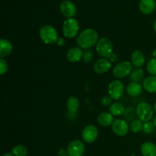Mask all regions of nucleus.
<instances>
[{"instance_id":"13","label":"nucleus","mask_w":156,"mask_h":156,"mask_svg":"<svg viewBox=\"0 0 156 156\" xmlns=\"http://www.w3.org/2000/svg\"><path fill=\"white\" fill-rule=\"evenodd\" d=\"M156 2L155 0H140L139 8L144 15H150L155 11Z\"/></svg>"},{"instance_id":"27","label":"nucleus","mask_w":156,"mask_h":156,"mask_svg":"<svg viewBox=\"0 0 156 156\" xmlns=\"http://www.w3.org/2000/svg\"><path fill=\"white\" fill-rule=\"evenodd\" d=\"M155 126L153 125L152 122H147L143 124V131L146 134H152L155 131Z\"/></svg>"},{"instance_id":"29","label":"nucleus","mask_w":156,"mask_h":156,"mask_svg":"<svg viewBox=\"0 0 156 156\" xmlns=\"http://www.w3.org/2000/svg\"><path fill=\"white\" fill-rule=\"evenodd\" d=\"M8 70V63L3 58L0 59V74L2 75L5 74Z\"/></svg>"},{"instance_id":"25","label":"nucleus","mask_w":156,"mask_h":156,"mask_svg":"<svg viewBox=\"0 0 156 156\" xmlns=\"http://www.w3.org/2000/svg\"><path fill=\"white\" fill-rule=\"evenodd\" d=\"M143 123L140 120H134L131 122L130 125H129V129L134 133H137L140 132L143 130Z\"/></svg>"},{"instance_id":"37","label":"nucleus","mask_w":156,"mask_h":156,"mask_svg":"<svg viewBox=\"0 0 156 156\" xmlns=\"http://www.w3.org/2000/svg\"><path fill=\"white\" fill-rule=\"evenodd\" d=\"M153 109H154V111H155V114H156V101H155V103H154V105H153Z\"/></svg>"},{"instance_id":"38","label":"nucleus","mask_w":156,"mask_h":156,"mask_svg":"<svg viewBox=\"0 0 156 156\" xmlns=\"http://www.w3.org/2000/svg\"><path fill=\"white\" fill-rule=\"evenodd\" d=\"M153 28H154V30H155V31L156 32V20L155 21V22H154V24H153Z\"/></svg>"},{"instance_id":"35","label":"nucleus","mask_w":156,"mask_h":156,"mask_svg":"<svg viewBox=\"0 0 156 156\" xmlns=\"http://www.w3.org/2000/svg\"><path fill=\"white\" fill-rule=\"evenodd\" d=\"M152 56H153L154 59H156V49L152 51Z\"/></svg>"},{"instance_id":"5","label":"nucleus","mask_w":156,"mask_h":156,"mask_svg":"<svg viewBox=\"0 0 156 156\" xmlns=\"http://www.w3.org/2000/svg\"><path fill=\"white\" fill-rule=\"evenodd\" d=\"M79 29V22L75 18H67L62 24V32L66 37L73 38L78 34Z\"/></svg>"},{"instance_id":"2","label":"nucleus","mask_w":156,"mask_h":156,"mask_svg":"<svg viewBox=\"0 0 156 156\" xmlns=\"http://www.w3.org/2000/svg\"><path fill=\"white\" fill-rule=\"evenodd\" d=\"M39 33L41 40L47 44H56L59 39L56 29L49 24L42 26L40 29Z\"/></svg>"},{"instance_id":"19","label":"nucleus","mask_w":156,"mask_h":156,"mask_svg":"<svg viewBox=\"0 0 156 156\" xmlns=\"http://www.w3.org/2000/svg\"><path fill=\"white\" fill-rule=\"evenodd\" d=\"M113 115L111 113L103 112L100 114L98 117V123L102 126H109L114 123Z\"/></svg>"},{"instance_id":"21","label":"nucleus","mask_w":156,"mask_h":156,"mask_svg":"<svg viewBox=\"0 0 156 156\" xmlns=\"http://www.w3.org/2000/svg\"><path fill=\"white\" fill-rule=\"evenodd\" d=\"M79 105H80V103H79V101L77 98L71 96V97H69L68 99H67L66 106L70 112L72 113L77 112L78 109H79Z\"/></svg>"},{"instance_id":"30","label":"nucleus","mask_w":156,"mask_h":156,"mask_svg":"<svg viewBox=\"0 0 156 156\" xmlns=\"http://www.w3.org/2000/svg\"><path fill=\"white\" fill-rule=\"evenodd\" d=\"M111 101H112V98L110 97V95H106L105 97L102 98L101 99V104L104 106H111L112 104H111Z\"/></svg>"},{"instance_id":"8","label":"nucleus","mask_w":156,"mask_h":156,"mask_svg":"<svg viewBox=\"0 0 156 156\" xmlns=\"http://www.w3.org/2000/svg\"><path fill=\"white\" fill-rule=\"evenodd\" d=\"M69 156H82L85 152V145L81 140H73L67 146Z\"/></svg>"},{"instance_id":"36","label":"nucleus","mask_w":156,"mask_h":156,"mask_svg":"<svg viewBox=\"0 0 156 156\" xmlns=\"http://www.w3.org/2000/svg\"><path fill=\"white\" fill-rule=\"evenodd\" d=\"M2 156H14L13 155H12V153H5V154H3L2 155Z\"/></svg>"},{"instance_id":"10","label":"nucleus","mask_w":156,"mask_h":156,"mask_svg":"<svg viewBox=\"0 0 156 156\" xmlns=\"http://www.w3.org/2000/svg\"><path fill=\"white\" fill-rule=\"evenodd\" d=\"M59 10L61 13L68 18H73L76 14V7L73 2L69 0H64L59 5Z\"/></svg>"},{"instance_id":"7","label":"nucleus","mask_w":156,"mask_h":156,"mask_svg":"<svg viewBox=\"0 0 156 156\" xmlns=\"http://www.w3.org/2000/svg\"><path fill=\"white\" fill-rule=\"evenodd\" d=\"M124 92V86L121 81H112L108 85V94L110 97L114 100L120 99Z\"/></svg>"},{"instance_id":"20","label":"nucleus","mask_w":156,"mask_h":156,"mask_svg":"<svg viewBox=\"0 0 156 156\" xmlns=\"http://www.w3.org/2000/svg\"><path fill=\"white\" fill-rule=\"evenodd\" d=\"M143 87L139 82H131L126 88V92L132 97L140 95L143 91Z\"/></svg>"},{"instance_id":"15","label":"nucleus","mask_w":156,"mask_h":156,"mask_svg":"<svg viewBox=\"0 0 156 156\" xmlns=\"http://www.w3.org/2000/svg\"><path fill=\"white\" fill-rule=\"evenodd\" d=\"M131 62H132V65H133L136 68H140L143 66L146 62L144 53L141 50H135L131 56Z\"/></svg>"},{"instance_id":"31","label":"nucleus","mask_w":156,"mask_h":156,"mask_svg":"<svg viewBox=\"0 0 156 156\" xmlns=\"http://www.w3.org/2000/svg\"><path fill=\"white\" fill-rule=\"evenodd\" d=\"M58 156H69L67 149H60L58 152Z\"/></svg>"},{"instance_id":"22","label":"nucleus","mask_w":156,"mask_h":156,"mask_svg":"<svg viewBox=\"0 0 156 156\" xmlns=\"http://www.w3.org/2000/svg\"><path fill=\"white\" fill-rule=\"evenodd\" d=\"M110 113L112 114L113 116H116V117H119V116L122 115L124 114L125 108L120 103H113L112 105L110 106L109 108Z\"/></svg>"},{"instance_id":"4","label":"nucleus","mask_w":156,"mask_h":156,"mask_svg":"<svg viewBox=\"0 0 156 156\" xmlns=\"http://www.w3.org/2000/svg\"><path fill=\"white\" fill-rule=\"evenodd\" d=\"M96 51L102 58L109 59L113 54V44L110 39L102 37L96 44Z\"/></svg>"},{"instance_id":"14","label":"nucleus","mask_w":156,"mask_h":156,"mask_svg":"<svg viewBox=\"0 0 156 156\" xmlns=\"http://www.w3.org/2000/svg\"><path fill=\"white\" fill-rule=\"evenodd\" d=\"M83 56V52L80 47H73L69 49L66 53V58L69 62H79Z\"/></svg>"},{"instance_id":"39","label":"nucleus","mask_w":156,"mask_h":156,"mask_svg":"<svg viewBox=\"0 0 156 156\" xmlns=\"http://www.w3.org/2000/svg\"><path fill=\"white\" fill-rule=\"evenodd\" d=\"M131 156H135V155H131Z\"/></svg>"},{"instance_id":"33","label":"nucleus","mask_w":156,"mask_h":156,"mask_svg":"<svg viewBox=\"0 0 156 156\" xmlns=\"http://www.w3.org/2000/svg\"><path fill=\"white\" fill-rule=\"evenodd\" d=\"M56 44H57L59 46L63 45V44H64V40L62 39V38H59V39H58V41H57V42H56Z\"/></svg>"},{"instance_id":"18","label":"nucleus","mask_w":156,"mask_h":156,"mask_svg":"<svg viewBox=\"0 0 156 156\" xmlns=\"http://www.w3.org/2000/svg\"><path fill=\"white\" fill-rule=\"evenodd\" d=\"M143 156H156V145L152 142H146L141 146Z\"/></svg>"},{"instance_id":"32","label":"nucleus","mask_w":156,"mask_h":156,"mask_svg":"<svg viewBox=\"0 0 156 156\" xmlns=\"http://www.w3.org/2000/svg\"><path fill=\"white\" fill-rule=\"evenodd\" d=\"M109 60L111 61V62H115L116 61H117V56L115 53H113L111 56V57L109 58Z\"/></svg>"},{"instance_id":"9","label":"nucleus","mask_w":156,"mask_h":156,"mask_svg":"<svg viewBox=\"0 0 156 156\" xmlns=\"http://www.w3.org/2000/svg\"><path fill=\"white\" fill-rule=\"evenodd\" d=\"M98 130L94 125H88L84 128L82 133V140L87 143H92L97 140Z\"/></svg>"},{"instance_id":"17","label":"nucleus","mask_w":156,"mask_h":156,"mask_svg":"<svg viewBox=\"0 0 156 156\" xmlns=\"http://www.w3.org/2000/svg\"><path fill=\"white\" fill-rule=\"evenodd\" d=\"M143 87L149 93H156V76H151L144 79Z\"/></svg>"},{"instance_id":"24","label":"nucleus","mask_w":156,"mask_h":156,"mask_svg":"<svg viewBox=\"0 0 156 156\" xmlns=\"http://www.w3.org/2000/svg\"><path fill=\"white\" fill-rule=\"evenodd\" d=\"M12 153L14 156H26L27 155V149L23 145H17L12 148Z\"/></svg>"},{"instance_id":"6","label":"nucleus","mask_w":156,"mask_h":156,"mask_svg":"<svg viewBox=\"0 0 156 156\" xmlns=\"http://www.w3.org/2000/svg\"><path fill=\"white\" fill-rule=\"evenodd\" d=\"M132 68V63L128 61H122L114 66L113 74L117 79H123L130 75Z\"/></svg>"},{"instance_id":"11","label":"nucleus","mask_w":156,"mask_h":156,"mask_svg":"<svg viewBox=\"0 0 156 156\" xmlns=\"http://www.w3.org/2000/svg\"><path fill=\"white\" fill-rule=\"evenodd\" d=\"M129 126H128V123L126 121L120 119H117L114 121L112 124V129L113 132L116 135L119 136H124L128 133Z\"/></svg>"},{"instance_id":"16","label":"nucleus","mask_w":156,"mask_h":156,"mask_svg":"<svg viewBox=\"0 0 156 156\" xmlns=\"http://www.w3.org/2000/svg\"><path fill=\"white\" fill-rule=\"evenodd\" d=\"M12 43L6 39L0 40V56L1 58H5L9 56L12 51Z\"/></svg>"},{"instance_id":"23","label":"nucleus","mask_w":156,"mask_h":156,"mask_svg":"<svg viewBox=\"0 0 156 156\" xmlns=\"http://www.w3.org/2000/svg\"><path fill=\"white\" fill-rule=\"evenodd\" d=\"M144 76V73L142 68H137L133 70L129 75V79L132 82H140Z\"/></svg>"},{"instance_id":"1","label":"nucleus","mask_w":156,"mask_h":156,"mask_svg":"<svg viewBox=\"0 0 156 156\" xmlns=\"http://www.w3.org/2000/svg\"><path fill=\"white\" fill-rule=\"evenodd\" d=\"M98 34L94 29L86 28L82 30L77 37V44L79 47L88 50L97 44Z\"/></svg>"},{"instance_id":"12","label":"nucleus","mask_w":156,"mask_h":156,"mask_svg":"<svg viewBox=\"0 0 156 156\" xmlns=\"http://www.w3.org/2000/svg\"><path fill=\"white\" fill-rule=\"evenodd\" d=\"M111 68V62L106 58H101L96 61L93 65V69L97 74H104L108 73Z\"/></svg>"},{"instance_id":"3","label":"nucleus","mask_w":156,"mask_h":156,"mask_svg":"<svg viewBox=\"0 0 156 156\" xmlns=\"http://www.w3.org/2000/svg\"><path fill=\"white\" fill-rule=\"evenodd\" d=\"M136 115L139 120L142 122L147 123L154 117V109L147 102H141L136 108Z\"/></svg>"},{"instance_id":"28","label":"nucleus","mask_w":156,"mask_h":156,"mask_svg":"<svg viewBox=\"0 0 156 156\" xmlns=\"http://www.w3.org/2000/svg\"><path fill=\"white\" fill-rule=\"evenodd\" d=\"M82 59H83L84 62H86V63H90V62L92 61L93 59V53L91 50H86L83 53V56H82Z\"/></svg>"},{"instance_id":"34","label":"nucleus","mask_w":156,"mask_h":156,"mask_svg":"<svg viewBox=\"0 0 156 156\" xmlns=\"http://www.w3.org/2000/svg\"><path fill=\"white\" fill-rule=\"evenodd\" d=\"M152 123H153V125L155 126V127L156 128V115L154 116V117L152 118Z\"/></svg>"},{"instance_id":"26","label":"nucleus","mask_w":156,"mask_h":156,"mask_svg":"<svg viewBox=\"0 0 156 156\" xmlns=\"http://www.w3.org/2000/svg\"><path fill=\"white\" fill-rule=\"evenodd\" d=\"M147 71L151 76H156V59L152 58L147 64Z\"/></svg>"}]
</instances>
